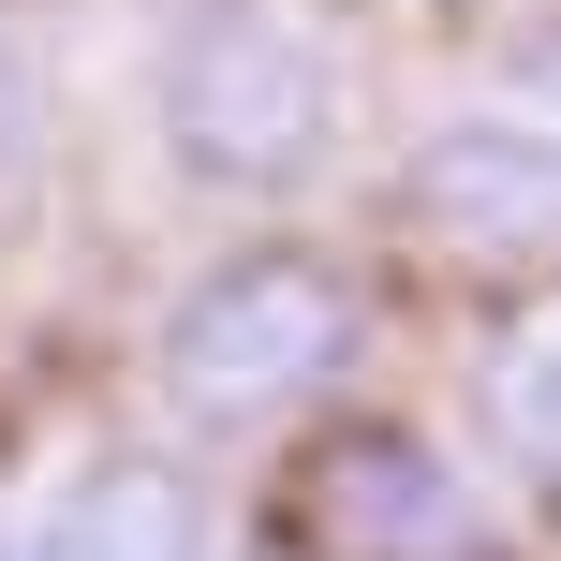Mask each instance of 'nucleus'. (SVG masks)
I'll use <instances>...</instances> for the list:
<instances>
[{
  "instance_id": "nucleus-1",
  "label": "nucleus",
  "mask_w": 561,
  "mask_h": 561,
  "mask_svg": "<svg viewBox=\"0 0 561 561\" xmlns=\"http://www.w3.org/2000/svg\"><path fill=\"white\" fill-rule=\"evenodd\" d=\"M148 118H163L193 193L280 207L340 148V45L296 0H178L163 45H148Z\"/></svg>"
},
{
  "instance_id": "nucleus-6",
  "label": "nucleus",
  "mask_w": 561,
  "mask_h": 561,
  "mask_svg": "<svg viewBox=\"0 0 561 561\" xmlns=\"http://www.w3.org/2000/svg\"><path fill=\"white\" fill-rule=\"evenodd\" d=\"M473 414H488V444H503V473L561 517V280H533V296L488 325V355H473Z\"/></svg>"
},
{
  "instance_id": "nucleus-9",
  "label": "nucleus",
  "mask_w": 561,
  "mask_h": 561,
  "mask_svg": "<svg viewBox=\"0 0 561 561\" xmlns=\"http://www.w3.org/2000/svg\"><path fill=\"white\" fill-rule=\"evenodd\" d=\"M252 561H296V547H252Z\"/></svg>"
},
{
  "instance_id": "nucleus-7",
  "label": "nucleus",
  "mask_w": 561,
  "mask_h": 561,
  "mask_svg": "<svg viewBox=\"0 0 561 561\" xmlns=\"http://www.w3.org/2000/svg\"><path fill=\"white\" fill-rule=\"evenodd\" d=\"M30 163H45V75L0 45V222L30 207Z\"/></svg>"
},
{
  "instance_id": "nucleus-8",
  "label": "nucleus",
  "mask_w": 561,
  "mask_h": 561,
  "mask_svg": "<svg viewBox=\"0 0 561 561\" xmlns=\"http://www.w3.org/2000/svg\"><path fill=\"white\" fill-rule=\"evenodd\" d=\"M533 118H561V59H547V75H533Z\"/></svg>"
},
{
  "instance_id": "nucleus-4",
  "label": "nucleus",
  "mask_w": 561,
  "mask_h": 561,
  "mask_svg": "<svg viewBox=\"0 0 561 561\" xmlns=\"http://www.w3.org/2000/svg\"><path fill=\"white\" fill-rule=\"evenodd\" d=\"M399 222L458 266H517L561 280V118L503 104V118H444V134L399 163Z\"/></svg>"
},
{
  "instance_id": "nucleus-5",
  "label": "nucleus",
  "mask_w": 561,
  "mask_h": 561,
  "mask_svg": "<svg viewBox=\"0 0 561 561\" xmlns=\"http://www.w3.org/2000/svg\"><path fill=\"white\" fill-rule=\"evenodd\" d=\"M0 561H222V533H207L193 473H163V458H89V473H59L45 503H30V533Z\"/></svg>"
},
{
  "instance_id": "nucleus-3",
  "label": "nucleus",
  "mask_w": 561,
  "mask_h": 561,
  "mask_svg": "<svg viewBox=\"0 0 561 561\" xmlns=\"http://www.w3.org/2000/svg\"><path fill=\"white\" fill-rule=\"evenodd\" d=\"M296 561H503L488 547V488L458 473L428 428H325L280 488V533Z\"/></svg>"
},
{
  "instance_id": "nucleus-2",
  "label": "nucleus",
  "mask_w": 561,
  "mask_h": 561,
  "mask_svg": "<svg viewBox=\"0 0 561 561\" xmlns=\"http://www.w3.org/2000/svg\"><path fill=\"white\" fill-rule=\"evenodd\" d=\"M369 355V296L355 266H325L310 237H252L163 310V399L222 444H266V428L325 414Z\"/></svg>"
}]
</instances>
